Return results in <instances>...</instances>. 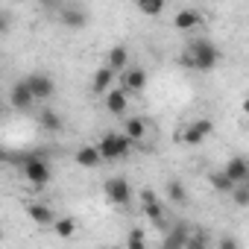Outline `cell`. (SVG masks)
<instances>
[{
  "label": "cell",
  "mask_w": 249,
  "mask_h": 249,
  "mask_svg": "<svg viewBox=\"0 0 249 249\" xmlns=\"http://www.w3.org/2000/svg\"><path fill=\"white\" fill-rule=\"evenodd\" d=\"M182 65L191 68V71H199V73H208L220 65V47L208 38H194L188 44V50L182 53Z\"/></svg>",
  "instance_id": "cell-1"
},
{
  "label": "cell",
  "mask_w": 249,
  "mask_h": 249,
  "mask_svg": "<svg viewBox=\"0 0 249 249\" xmlns=\"http://www.w3.org/2000/svg\"><path fill=\"white\" fill-rule=\"evenodd\" d=\"M132 144H135V141H132L126 132H106V135L97 141V147H100V153H103L106 161H123V159H129Z\"/></svg>",
  "instance_id": "cell-2"
},
{
  "label": "cell",
  "mask_w": 249,
  "mask_h": 249,
  "mask_svg": "<svg viewBox=\"0 0 249 249\" xmlns=\"http://www.w3.org/2000/svg\"><path fill=\"white\" fill-rule=\"evenodd\" d=\"M21 173H24V179H27L30 185H36V188H44V185L53 179L50 164H47L44 159H38V156H27V159L21 161Z\"/></svg>",
  "instance_id": "cell-3"
},
{
  "label": "cell",
  "mask_w": 249,
  "mask_h": 249,
  "mask_svg": "<svg viewBox=\"0 0 249 249\" xmlns=\"http://www.w3.org/2000/svg\"><path fill=\"white\" fill-rule=\"evenodd\" d=\"M103 191H106V199H108L111 205H117V208L132 205V185H129V179H123V176H111V179H106Z\"/></svg>",
  "instance_id": "cell-4"
},
{
  "label": "cell",
  "mask_w": 249,
  "mask_h": 249,
  "mask_svg": "<svg viewBox=\"0 0 249 249\" xmlns=\"http://www.w3.org/2000/svg\"><path fill=\"white\" fill-rule=\"evenodd\" d=\"M211 132H214V120H211V117H196V120H191L188 126L182 129L179 141H182L185 147H199Z\"/></svg>",
  "instance_id": "cell-5"
},
{
  "label": "cell",
  "mask_w": 249,
  "mask_h": 249,
  "mask_svg": "<svg viewBox=\"0 0 249 249\" xmlns=\"http://www.w3.org/2000/svg\"><path fill=\"white\" fill-rule=\"evenodd\" d=\"M141 208H144V214L150 217V223L153 226H167V217H164V202L153 194V191H141Z\"/></svg>",
  "instance_id": "cell-6"
},
{
  "label": "cell",
  "mask_w": 249,
  "mask_h": 249,
  "mask_svg": "<svg viewBox=\"0 0 249 249\" xmlns=\"http://www.w3.org/2000/svg\"><path fill=\"white\" fill-rule=\"evenodd\" d=\"M24 82L30 85V91L36 94L38 103H47V100L56 94V82H53L47 73H30V76H24Z\"/></svg>",
  "instance_id": "cell-7"
},
{
  "label": "cell",
  "mask_w": 249,
  "mask_h": 249,
  "mask_svg": "<svg viewBox=\"0 0 249 249\" xmlns=\"http://www.w3.org/2000/svg\"><path fill=\"white\" fill-rule=\"evenodd\" d=\"M103 103H106V111L108 114H117L120 117V114H126V108H129V91L123 88V85L120 88L114 85V88H108L103 94Z\"/></svg>",
  "instance_id": "cell-8"
},
{
  "label": "cell",
  "mask_w": 249,
  "mask_h": 249,
  "mask_svg": "<svg viewBox=\"0 0 249 249\" xmlns=\"http://www.w3.org/2000/svg\"><path fill=\"white\" fill-rule=\"evenodd\" d=\"M38 100H36V94L30 91V85L21 79L18 85H12V91H9V106L12 108H18V111H30L33 106H36Z\"/></svg>",
  "instance_id": "cell-9"
},
{
  "label": "cell",
  "mask_w": 249,
  "mask_h": 249,
  "mask_svg": "<svg viewBox=\"0 0 249 249\" xmlns=\"http://www.w3.org/2000/svg\"><path fill=\"white\" fill-rule=\"evenodd\" d=\"M147 82H150V76H147L144 68H126V71H123V76H120V85L126 88L129 94H141L147 88Z\"/></svg>",
  "instance_id": "cell-10"
},
{
  "label": "cell",
  "mask_w": 249,
  "mask_h": 249,
  "mask_svg": "<svg viewBox=\"0 0 249 249\" xmlns=\"http://www.w3.org/2000/svg\"><path fill=\"white\" fill-rule=\"evenodd\" d=\"M73 161H76L79 167H85V170H94V167H100L106 159H103V153H100L97 144H85V147H79V150L73 153Z\"/></svg>",
  "instance_id": "cell-11"
},
{
  "label": "cell",
  "mask_w": 249,
  "mask_h": 249,
  "mask_svg": "<svg viewBox=\"0 0 249 249\" xmlns=\"http://www.w3.org/2000/svg\"><path fill=\"white\" fill-rule=\"evenodd\" d=\"M27 214H30V220H33L36 226H44V229H53V223L59 220L56 211H53L50 205H44V202H30V205H27Z\"/></svg>",
  "instance_id": "cell-12"
},
{
  "label": "cell",
  "mask_w": 249,
  "mask_h": 249,
  "mask_svg": "<svg viewBox=\"0 0 249 249\" xmlns=\"http://www.w3.org/2000/svg\"><path fill=\"white\" fill-rule=\"evenodd\" d=\"M199 24H202V15H199L196 9H179V12L173 15V27H176L179 33H194Z\"/></svg>",
  "instance_id": "cell-13"
},
{
  "label": "cell",
  "mask_w": 249,
  "mask_h": 249,
  "mask_svg": "<svg viewBox=\"0 0 249 249\" xmlns=\"http://www.w3.org/2000/svg\"><path fill=\"white\" fill-rule=\"evenodd\" d=\"M114 68H108V65H103V68H97L94 71V76H91V91L94 94H106L108 88H114Z\"/></svg>",
  "instance_id": "cell-14"
},
{
  "label": "cell",
  "mask_w": 249,
  "mask_h": 249,
  "mask_svg": "<svg viewBox=\"0 0 249 249\" xmlns=\"http://www.w3.org/2000/svg\"><path fill=\"white\" fill-rule=\"evenodd\" d=\"M226 173H229V179L237 185V182H246L249 179V161L243 159V156H231L229 161H226V167H223Z\"/></svg>",
  "instance_id": "cell-15"
},
{
  "label": "cell",
  "mask_w": 249,
  "mask_h": 249,
  "mask_svg": "<svg viewBox=\"0 0 249 249\" xmlns=\"http://www.w3.org/2000/svg\"><path fill=\"white\" fill-rule=\"evenodd\" d=\"M147 129H150V123H147L144 117H129L126 123H123V132H126V135H129L135 144L147 138Z\"/></svg>",
  "instance_id": "cell-16"
},
{
  "label": "cell",
  "mask_w": 249,
  "mask_h": 249,
  "mask_svg": "<svg viewBox=\"0 0 249 249\" xmlns=\"http://www.w3.org/2000/svg\"><path fill=\"white\" fill-rule=\"evenodd\" d=\"M126 62H129V50L123 47V44H114L106 56V65L114 68V71H126Z\"/></svg>",
  "instance_id": "cell-17"
},
{
  "label": "cell",
  "mask_w": 249,
  "mask_h": 249,
  "mask_svg": "<svg viewBox=\"0 0 249 249\" xmlns=\"http://www.w3.org/2000/svg\"><path fill=\"white\" fill-rule=\"evenodd\" d=\"M62 24L71 27V30H82V27L88 24V15H85L79 6H68V9L62 12Z\"/></svg>",
  "instance_id": "cell-18"
},
{
  "label": "cell",
  "mask_w": 249,
  "mask_h": 249,
  "mask_svg": "<svg viewBox=\"0 0 249 249\" xmlns=\"http://www.w3.org/2000/svg\"><path fill=\"white\" fill-rule=\"evenodd\" d=\"M38 123H41L47 132H62V126H65L62 117H59L53 108H41V111H38Z\"/></svg>",
  "instance_id": "cell-19"
},
{
  "label": "cell",
  "mask_w": 249,
  "mask_h": 249,
  "mask_svg": "<svg viewBox=\"0 0 249 249\" xmlns=\"http://www.w3.org/2000/svg\"><path fill=\"white\" fill-rule=\"evenodd\" d=\"M135 6L141 9V15H147V18H159V15L164 12V6H167V0H135Z\"/></svg>",
  "instance_id": "cell-20"
},
{
  "label": "cell",
  "mask_w": 249,
  "mask_h": 249,
  "mask_svg": "<svg viewBox=\"0 0 249 249\" xmlns=\"http://www.w3.org/2000/svg\"><path fill=\"white\" fill-rule=\"evenodd\" d=\"M208 182H211V188H214L217 194H231V188H234V182L229 179V173H226V170L211 173V176H208Z\"/></svg>",
  "instance_id": "cell-21"
},
{
  "label": "cell",
  "mask_w": 249,
  "mask_h": 249,
  "mask_svg": "<svg viewBox=\"0 0 249 249\" xmlns=\"http://www.w3.org/2000/svg\"><path fill=\"white\" fill-rule=\"evenodd\" d=\"M164 191H167V199H170V202H176V205H185V202H188V191H185V185H182L179 179H170Z\"/></svg>",
  "instance_id": "cell-22"
},
{
  "label": "cell",
  "mask_w": 249,
  "mask_h": 249,
  "mask_svg": "<svg viewBox=\"0 0 249 249\" xmlns=\"http://www.w3.org/2000/svg\"><path fill=\"white\" fill-rule=\"evenodd\" d=\"M231 202L237 208H249V182H237L231 188Z\"/></svg>",
  "instance_id": "cell-23"
},
{
  "label": "cell",
  "mask_w": 249,
  "mask_h": 249,
  "mask_svg": "<svg viewBox=\"0 0 249 249\" xmlns=\"http://www.w3.org/2000/svg\"><path fill=\"white\" fill-rule=\"evenodd\" d=\"M53 231H56L59 237H65V240H68V237L76 231V220H73V217H59V220L53 223Z\"/></svg>",
  "instance_id": "cell-24"
},
{
  "label": "cell",
  "mask_w": 249,
  "mask_h": 249,
  "mask_svg": "<svg viewBox=\"0 0 249 249\" xmlns=\"http://www.w3.org/2000/svg\"><path fill=\"white\" fill-rule=\"evenodd\" d=\"M144 243H147L144 231H141V229H132L129 237H126V246H129V249H144Z\"/></svg>",
  "instance_id": "cell-25"
},
{
  "label": "cell",
  "mask_w": 249,
  "mask_h": 249,
  "mask_svg": "<svg viewBox=\"0 0 249 249\" xmlns=\"http://www.w3.org/2000/svg\"><path fill=\"white\" fill-rule=\"evenodd\" d=\"M217 246H223V249H229V246H237V240H234V237H223V240H220Z\"/></svg>",
  "instance_id": "cell-26"
},
{
  "label": "cell",
  "mask_w": 249,
  "mask_h": 249,
  "mask_svg": "<svg viewBox=\"0 0 249 249\" xmlns=\"http://www.w3.org/2000/svg\"><path fill=\"white\" fill-rule=\"evenodd\" d=\"M240 108H243V114H246V117H249V97H246V100H243V103H240Z\"/></svg>",
  "instance_id": "cell-27"
},
{
  "label": "cell",
  "mask_w": 249,
  "mask_h": 249,
  "mask_svg": "<svg viewBox=\"0 0 249 249\" xmlns=\"http://www.w3.org/2000/svg\"><path fill=\"white\" fill-rule=\"evenodd\" d=\"M36 3H50V0H36Z\"/></svg>",
  "instance_id": "cell-28"
},
{
  "label": "cell",
  "mask_w": 249,
  "mask_h": 249,
  "mask_svg": "<svg viewBox=\"0 0 249 249\" xmlns=\"http://www.w3.org/2000/svg\"><path fill=\"white\" fill-rule=\"evenodd\" d=\"M246 182H249V179H246Z\"/></svg>",
  "instance_id": "cell-29"
}]
</instances>
